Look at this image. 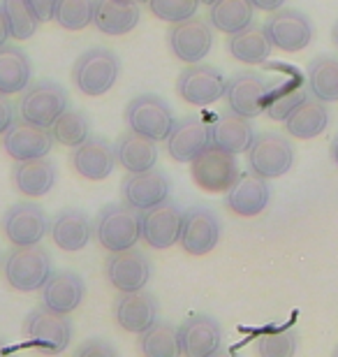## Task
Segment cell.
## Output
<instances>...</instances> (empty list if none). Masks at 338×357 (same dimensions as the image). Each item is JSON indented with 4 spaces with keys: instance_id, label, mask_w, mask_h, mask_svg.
Here are the masks:
<instances>
[{
    "instance_id": "1",
    "label": "cell",
    "mask_w": 338,
    "mask_h": 357,
    "mask_svg": "<svg viewBox=\"0 0 338 357\" xmlns=\"http://www.w3.org/2000/svg\"><path fill=\"white\" fill-rule=\"evenodd\" d=\"M5 281L19 292H35L52 276V255L40 244L14 246L3 262Z\"/></svg>"
},
{
    "instance_id": "2",
    "label": "cell",
    "mask_w": 338,
    "mask_h": 357,
    "mask_svg": "<svg viewBox=\"0 0 338 357\" xmlns=\"http://www.w3.org/2000/svg\"><path fill=\"white\" fill-rule=\"evenodd\" d=\"M121 75L118 56L105 47L84 52L72 68V82L89 98H100L114 89Z\"/></svg>"
},
{
    "instance_id": "3",
    "label": "cell",
    "mask_w": 338,
    "mask_h": 357,
    "mask_svg": "<svg viewBox=\"0 0 338 357\" xmlns=\"http://www.w3.org/2000/svg\"><path fill=\"white\" fill-rule=\"evenodd\" d=\"M93 234H95L98 244L109 253L132 248L141 239L139 211L128 204L105 206L93 223Z\"/></svg>"
},
{
    "instance_id": "4",
    "label": "cell",
    "mask_w": 338,
    "mask_h": 357,
    "mask_svg": "<svg viewBox=\"0 0 338 357\" xmlns=\"http://www.w3.org/2000/svg\"><path fill=\"white\" fill-rule=\"evenodd\" d=\"M24 334L28 337V344L40 353H63L70 346L72 323L68 313H59L42 304L26 316Z\"/></svg>"
},
{
    "instance_id": "5",
    "label": "cell",
    "mask_w": 338,
    "mask_h": 357,
    "mask_svg": "<svg viewBox=\"0 0 338 357\" xmlns=\"http://www.w3.org/2000/svg\"><path fill=\"white\" fill-rule=\"evenodd\" d=\"M294 165V149L290 139L278 132L255 135L248 146V167L262 178H280Z\"/></svg>"
},
{
    "instance_id": "6",
    "label": "cell",
    "mask_w": 338,
    "mask_h": 357,
    "mask_svg": "<svg viewBox=\"0 0 338 357\" xmlns=\"http://www.w3.org/2000/svg\"><path fill=\"white\" fill-rule=\"evenodd\" d=\"M68 109V93L56 82H38L28 86L19 98V119L35 126L52 128L56 119Z\"/></svg>"
},
{
    "instance_id": "7",
    "label": "cell",
    "mask_w": 338,
    "mask_h": 357,
    "mask_svg": "<svg viewBox=\"0 0 338 357\" xmlns=\"http://www.w3.org/2000/svg\"><path fill=\"white\" fill-rule=\"evenodd\" d=\"M125 123L130 130L144 135V137L153 142H164L174 126L169 105L160 96L146 93V96H137L125 105Z\"/></svg>"
},
{
    "instance_id": "8",
    "label": "cell",
    "mask_w": 338,
    "mask_h": 357,
    "mask_svg": "<svg viewBox=\"0 0 338 357\" xmlns=\"http://www.w3.org/2000/svg\"><path fill=\"white\" fill-rule=\"evenodd\" d=\"M264 33H267L271 47L287 54H297L311 45L313 24L304 12L292 10V7H280L264 21Z\"/></svg>"
},
{
    "instance_id": "9",
    "label": "cell",
    "mask_w": 338,
    "mask_h": 357,
    "mask_svg": "<svg viewBox=\"0 0 338 357\" xmlns=\"http://www.w3.org/2000/svg\"><path fill=\"white\" fill-rule=\"evenodd\" d=\"M181 223L183 209L171 199H164L160 204L139 211L141 239L155 251H162V248L176 244L178 234H181Z\"/></svg>"
},
{
    "instance_id": "10",
    "label": "cell",
    "mask_w": 338,
    "mask_h": 357,
    "mask_svg": "<svg viewBox=\"0 0 338 357\" xmlns=\"http://www.w3.org/2000/svg\"><path fill=\"white\" fill-rule=\"evenodd\" d=\"M190 174L197 188L206 192H225L239 176V165H236L234 153H227L222 149L208 146L204 153H199L190 162Z\"/></svg>"
},
{
    "instance_id": "11",
    "label": "cell",
    "mask_w": 338,
    "mask_h": 357,
    "mask_svg": "<svg viewBox=\"0 0 338 357\" xmlns=\"http://www.w3.org/2000/svg\"><path fill=\"white\" fill-rule=\"evenodd\" d=\"M0 146H3V151L17 162L35 160V158H47V153L52 151V146H54V137L49 128L35 126L31 121L19 119L3 132Z\"/></svg>"
},
{
    "instance_id": "12",
    "label": "cell",
    "mask_w": 338,
    "mask_h": 357,
    "mask_svg": "<svg viewBox=\"0 0 338 357\" xmlns=\"http://www.w3.org/2000/svg\"><path fill=\"white\" fill-rule=\"evenodd\" d=\"M213 47V26L211 21L190 17L176 21L169 31V49L181 63H199L204 61Z\"/></svg>"
},
{
    "instance_id": "13",
    "label": "cell",
    "mask_w": 338,
    "mask_h": 357,
    "mask_svg": "<svg viewBox=\"0 0 338 357\" xmlns=\"http://www.w3.org/2000/svg\"><path fill=\"white\" fill-rule=\"evenodd\" d=\"M3 234L5 239L14 246H33L40 244L49 232V218L47 213L33 202H19L10 206L3 216Z\"/></svg>"
},
{
    "instance_id": "14",
    "label": "cell",
    "mask_w": 338,
    "mask_h": 357,
    "mask_svg": "<svg viewBox=\"0 0 338 357\" xmlns=\"http://www.w3.org/2000/svg\"><path fill=\"white\" fill-rule=\"evenodd\" d=\"M208 146H211V128L199 116L174 121L167 139H164V151L176 162H192Z\"/></svg>"
},
{
    "instance_id": "15",
    "label": "cell",
    "mask_w": 338,
    "mask_h": 357,
    "mask_svg": "<svg viewBox=\"0 0 338 357\" xmlns=\"http://www.w3.org/2000/svg\"><path fill=\"white\" fill-rule=\"evenodd\" d=\"M176 93L181 96L183 102H188V105H195V107L213 105L215 100H220L222 93H225V77L213 66L192 63V66H188L178 75Z\"/></svg>"
},
{
    "instance_id": "16",
    "label": "cell",
    "mask_w": 338,
    "mask_h": 357,
    "mask_svg": "<svg viewBox=\"0 0 338 357\" xmlns=\"http://www.w3.org/2000/svg\"><path fill=\"white\" fill-rule=\"evenodd\" d=\"M220 241V220L211 209L195 206V209L183 211L181 234L178 244L188 255H206L211 253Z\"/></svg>"
},
{
    "instance_id": "17",
    "label": "cell",
    "mask_w": 338,
    "mask_h": 357,
    "mask_svg": "<svg viewBox=\"0 0 338 357\" xmlns=\"http://www.w3.org/2000/svg\"><path fill=\"white\" fill-rule=\"evenodd\" d=\"M178 355L208 357L220 353L222 348V327L215 318L206 313H195L176 330Z\"/></svg>"
},
{
    "instance_id": "18",
    "label": "cell",
    "mask_w": 338,
    "mask_h": 357,
    "mask_svg": "<svg viewBox=\"0 0 338 357\" xmlns=\"http://www.w3.org/2000/svg\"><path fill=\"white\" fill-rule=\"evenodd\" d=\"M171 183L162 169L151 167L146 172H128L121 183V195L123 204L132 206L137 211H144L148 206H155L169 199Z\"/></svg>"
},
{
    "instance_id": "19",
    "label": "cell",
    "mask_w": 338,
    "mask_h": 357,
    "mask_svg": "<svg viewBox=\"0 0 338 357\" xmlns=\"http://www.w3.org/2000/svg\"><path fill=\"white\" fill-rule=\"evenodd\" d=\"M151 262L141 251L137 248H125V251L112 253L109 260L105 262V274L114 288L121 292H135L144 290L151 281Z\"/></svg>"
},
{
    "instance_id": "20",
    "label": "cell",
    "mask_w": 338,
    "mask_h": 357,
    "mask_svg": "<svg viewBox=\"0 0 338 357\" xmlns=\"http://www.w3.org/2000/svg\"><path fill=\"white\" fill-rule=\"evenodd\" d=\"M227 209L241 218H253L267 209L271 202V185L267 178L255 172L239 174L236 181L227 188Z\"/></svg>"
},
{
    "instance_id": "21",
    "label": "cell",
    "mask_w": 338,
    "mask_h": 357,
    "mask_svg": "<svg viewBox=\"0 0 338 357\" xmlns=\"http://www.w3.org/2000/svg\"><path fill=\"white\" fill-rule=\"evenodd\" d=\"M264 96H267V84H264L262 75L257 73H236L225 82V98L227 107L239 116L255 119L262 114Z\"/></svg>"
},
{
    "instance_id": "22",
    "label": "cell",
    "mask_w": 338,
    "mask_h": 357,
    "mask_svg": "<svg viewBox=\"0 0 338 357\" xmlns=\"http://www.w3.org/2000/svg\"><path fill=\"white\" fill-rule=\"evenodd\" d=\"M70 162L79 176L89 178V181H102L116 167V151L105 137H93L91 135L86 142L75 146Z\"/></svg>"
},
{
    "instance_id": "23",
    "label": "cell",
    "mask_w": 338,
    "mask_h": 357,
    "mask_svg": "<svg viewBox=\"0 0 338 357\" xmlns=\"http://www.w3.org/2000/svg\"><path fill=\"white\" fill-rule=\"evenodd\" d=\"M158 299L151 292H121L114 304V318L130 334H141L158 320Z\"/></svg>"
},
{
    "instance_id": "24",
    "label": "cell",
    "mask_w": 338,
    "mask_h": 357,
    "mask_svg": "<svg viewBox=\"0 0 338 357\" xmlns=\"http://www.w3.org/2000/svg\"><path fill=\"white\" fill-rule=\"evenodd\" d=\"M49 232H52L54 244L61 251L77 253L89 246L93 237V223L84 211L79 209H63L54 216L49 223Z\"/></svg>"
},
{
    "instance_id": "25",
    "label": "cell",
    "mask_w": 338,
    "mask_h": 357,
    "mask_svg": "<svg viewBox=\"0 0 338 357\" xmlns=\"http://www.w3.org/2000/svg\"><path fill=\"white\" fill-rule=\"evenodd\" d=\"M86 297L84 278L75 271H52L42 285V304L59 313H72Z\"/></svg>"
},
{
    "instance_id": "26",
    "label": "cell",
    "mask_w": 338,
    "mask_h": 357,
    "mask_svg": "<svg viewBox=\"0 0 338 357\" xmlns=\"http://www.w3.org/2000/svg\"><path fill=\"white\" fill-rule=\"evenodd\" d=\"M139 0H95L93 26L105 35H128L139 24Z\"/></svg>"
},
{
    "instance_id": "27",
    "label": "cell",
    "mask_w": 338,
    "mask_h": 357,
    "mask_svg": "<svg viewBox=\"0 0 338 357\" xmlns=\"http://www.w3.org/2000/svg\"><path fill=\"white\" fill-rule=\"evenodd\" d=\"M208 128H211V146L222 149V151L234 153V155L248 151L250 142L255 137L250 119L239 116V114H234L232 109L220 112Z\"/></svg>"
},
{
    "instance_id": "28",
    "label": "cell",
    "mask_w": 338,
    "mask_h": 357,
    "mask_svg": "<svg viewBox=\"0 0 338 357\" xmlns=\"http://www.w3.org/2000/svg\"><path fill=\"white\" fill-rule=\"evenodd\" d=\"M12 185L26 197H45L56 185V167L47 158L21 160L12 167Z\"/></svg>"
},
{
    "instance_id": "29",
    "label": "cell",
    "mask_w": 338,
    "mask_h": 357,
    "mask_svg": "<svg viewBox=\"0 0 338 357\" xmlns=\"http://www.w3.org/2000/svg\"><path fill=\"white\" fill-rule=\"evenodd\" d=\"M329 112L322 100L306 96L285 119V130L297 139H313L327 130Z\"/></svg>"
},
{
    "instance_id": "30",
    "label": "cell",
    "mask_w": 338,
    "mask_h": 357,
    "mask_svg": "<svg viewBox=\"0 0 338 357\" xmlns=\"http://www.w3.org/2000/svg\"><path fill=\"white\" fill-rule=\"evenodd\" d=\"M114 151H116V165L125 172H146L158 162V142L135 130L121 135Z\"/></svg>"
},
{
    "instance_id": "31",
    "label": "cell",
    "mask_w": 338,
    "mask_h": 357,
    "mask_svg": "<svg viewBox=\"0 0 338 357\" xmlns=\"http://www.w3.org/2000/svg\"><path fill=\"white\" fill-rule=\"evenodd\" d=\"M33 66L31 59L14 45L0 47V93L17 96L31 86Z\"/></svg>"
},
{
    "instance_id": "32",
    "label": "cell",
    "mask_w": 338,
    "mask_h": 357,
    "mask_svg": "<svg viewBox=\"0 0 338 357\" xmlns=\"http://www.w3.org/2000/svg\"><path fill=\"white\" fill-rule=\"evenodd\" d=\"M227 52L232 54L234 61L250 63V66L264 63L271 54V42L267 38V33H264V26L250 24L246 28H241L239 33L229 35Z\"/></svg>"
},
{
    "instance_id": "33",
    "label": "cell",
    "mask_w": 338,
    "mask_h": 357,
    "mask_svg": "<svg viewBox=\"0 0 338 357\" xmlns=\"http://www.w3.org/2000/svg\"><path fill=\"white\" fill-rule=\"evenodd\" d=\"M253 10L255 7L250 5V0H213L208 21L215 31L234 35L253 24Z\"/></svg>"
},
{
    "instance_id": "34",
    "label": "cell",
    "mask_w": 338,
    "mask_h": 357,
    "mask_svg": "<svg viewBox=\"0 0 338 357\" xmlns=\"http://www.w3.org/2000/svg\"><path fill=\"white\" fill-rule=\"evenodd\" d=\"M308 89L322 102H338V59L318 56L308 63Z\"/></svg>"
},
{
    "instance_id": "35",
    "label": "cell",
    "mask_w": 338,
    "mask_h": 357,
    "mask_svg": "<svg viewBox=\"0 0 338 357\" xmlns=\"http://www.w3.org/2000/svg\"><path fill=\"white\" fill-rule=\"evenodd\" d=\"M49 130H52L54 142H59L63 146H79L91 137L89 116L79 109H66Z\"/></svg>"
},
{
    "instance_id": "36",
    "label": "cell",
    "mask_w": 338,
    "mask_h": 357,
    "mask_svg": "<svg viewBox=\"0 0 338 357\" xmlns=\"http://www.w3.org/2000/svg\"><path fill=\"white\" fill-rule=\"evenodd\" d=\"M139 351L141 355H155V357L178 355V339L174 325L155 320L148 330H144L139 334Z\"/></svg>"
},
{
    "instance_id": "37",
    "label": "cell",
    "mask_w": 338,
    "mask_h": 357,
    "mask_svg": "<svg viewBox=\"0 0 338 357\" xmlns=\"http://www.w3.org/2000/svg\"><path fill=\"white\" fill-rule=\"evenodd\" d=\"M93 12L95 0H56L52 21L66 31H84L93 24Z\"/></svg>"
},
{
    "instance_id": "38",
    "label": "cell",
    "mask_w": 338,
    "mask_h": 357,
    "mask_svg": "<svg viewBox=\"0 0 338 357\" xmlns=\"http://www.w3.org/2000/svg\"><path fill=\"white\" fill-rule=\"evenodd\" d=\"M0 10L5 14L10 35L14 40H28L38 31L40 21L35 19L28 0H0Z\"/></svg>"
},
{
    "instance_id": "39",
    "label": "cell",
    "mask_w": 338,
    "mask_h": 357,
    "mask_svg": "<svg viewBox=\"0 0 338 357\" xmlns=\"http://www.w3.org/2000/svg\"><path fill=\"white\" fill-rule=\"evenodd\" d=\"M299 348V334L287 327V330H278V332H269L262 334L257 339V353L267 355V357H285V355H294Z\"/></svg>"
},
{
    "instance_id": "40",
    "label": "cell",
    "mask_w": 338,
    "mask_h": 357,
    "mask_svg": "<svg viewBox=\"0 0 338 357\" xmlns=\"http://www.w3.org/2000/svg\"><path fill=\"white\" fill-rule=\"evenodd\" d=\"M146 5L158 19L176 24V21L195 17L199 0H146Z\"/></svg>"
},
{
    "instance_id": "41",
    "label": "cell",
    "mask_w": 338,
    "mask_h": 357,
    "mask_svg": "<svg viewBox=\"0 0 338 357\" xmlns=\"http://www.w3.org/2000/svg\"><path fill=\"white\" fill-rule=\"evenodd\" d=\"M306 96H308V93H306L304 89H292L290 93H287V96L278 98V100H273V105L267 109L269 119H271V121H285L287 116H290V112H292L294 107H297Z\"/></svg>"
},
{
    "instance_id": "42",
    "label": "cell",
    "mask_w": 338,
    "mask_h": 357,
    "mask_svg": "<svg viewBox=\"0 0 338 357\" xmlns=\"http://www.w3.org/2000/svg\"><path fill=\"white\" fill-rule=\"evenodd\" d=\"M79 355H116V348L112 344H107V341H100V339H91L86 341L77 348Z\"/></svg>"
},
{
    "instance_id": "43",
    "label": "cell",
    "mask_w": 338,
    "mask_h": 357,
    "mask_svg": "<svg viewBox=\"0 0 338 357\" xmlns=\"http://www.w3.org/2000/svg\"><path fill=\"white\" fill-rule=\"evenodd\" d=\"M17 121V107L10 102V98L0 93V135Z\"/></svg>"
},
{
    "instance_id": "44",
    "label": "cell",
    "mask_w": 338,
    "mask_h": 357,
    "mask_svg": "<svg viewBox=\"0 0 338 357\" xmlns=\"http://www.w3.org/2000/svg\"><path fill=\"white\" fill-rule=\"evenodd\" d=\"M28 5H31L35 19H38L40 24H45V21H52L56 0H28Z\"/></svg>"
},
{
    "instance_id": "45",
    "label": "cell",
    "mask_w": 338,
    "mask_h": 357,
    "mask_svg": "<svg viewBox=\"0 0 338 357\" xmlns=\"http://www.w3.org/2000/svg\"><path fill=\"white\" fill-rule=\"evenodd\" d=\"M285 3L287 0H250V5H253L255 10H262V12H276Z\"/></svg>"
},
{
    "instance_id": "46",
    "label": "cell",
    "mask_w": 338,
    "mask_h": 357,
    "mask_svg": "<svg viewBox=\"0 0 338 357\" xmlns=\"http://www.w3.org/2000/svg\"><path fill=\"white\" fill-rule=\"evenodd\" d=\"M12 35H10V26H7V19H5V14L3 10H0V47L7 45V40H10Z\"/></svg>"
},
{
    "instance_id": "47",
    "label": "cell",
    "mask_w": 338,
    "mask_h": 357,
    "mask_svg": "<svg viewBox=\"0 0 338 357\" xmlns=\"http://www.w3.org/2000/svg\"><path fill=\"white\" fill-rule=\"evenodd\" d=\"M329 155H332V160H334V165L338 167V135L332 139V149H329Z\"/></svg>"
},
{
    "instance_id": "48",
    "label": "cell",
    "mask_w": 338,
    "mask_h": 357,
    "mask_svg": "<svg viewBox=\"0 0 338 357\" xmlns=\"http://www.w3.org/2000/svg\"><path fill=\"white\" fill-rule=\"evenodd\" d=\"M332 38H334V45L338 47V21H336V26H334V31H332Z\"/></svg>"
},
{
    "instance_id": "49",
    "label": "cell",
    "mask_w": 338,
    "mask_h": 357,
    "mask_svg": "<svg viewBox=\"0 0 338 357\" xmlns=\"http://www.w3.org/2000/svg\"><path fill=\"white\" fill-rule=\"evenodd\" d=\"M199 3H208V5H211V3H213V0H199Z\"/></svg>"
},
{
    "instance_id": "50",
    "label": "cell",
    "mask_w": 338,
    "mask_h": 357,
    "mask_svg": "<svg viewBox=\"0 0 338 357\" xmlns=\"http://www.w3.org/2000/svg\"><path fill=\"white\" fill-rule=\"evenodd\" d=\"M139 3H146V0H139Z\"/></svg>"
},
{
    "instance_id": "51",
    "label": "cell",
    "mask_w": 338,
    "mask_h": 357,
    "mask_svg": "<svg viewBox=\"0 0 338 357\" xmlns=\"http://www.w3.org/2000/svg\"><path fill=\"white\" fill-rule=\"evenodd\" d=\"M336 355H338V348H336Z\"/></svg>"
},
{
    "instance_id": "52",
    "label": "cell",
    "mask_w": 338,
    "mask_h": 357,
    "mask_svg": "<svg viewBox=\"0 0 338 357\" xmlns=\"http://www.w3.org/2000/svg\"><path fill=\"white\" fill-rule=\"evenodd\" d=\"M0 348H3V344H0Z\"/></svg>"
}]
</instances>
